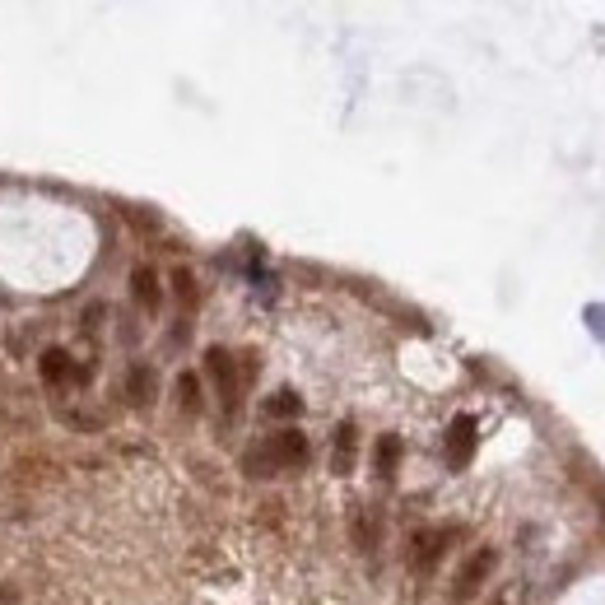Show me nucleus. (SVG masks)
Masks as SVG:
<instances>
[{
  "label": "nucleus",
  "instance_id": "nucleus-1",
  "mask_svg": "<svg viewBox=\"0 0 605 605\" xmlns=\"http://www.w3.org/2000/svg\"><path fill=\"white\" fill-rule=\"evenodd\" d=\"M308 461V438L298 429H280V433H270L261 447H252L247 452V475H275L284 471V466H303Z\"/></svg>",
  "mask_w": 605,
  "mask_h": 605
},
{
  "label": "nucleus",
  "instance_id": "nucleus-2",
  "mask_svg": "<svg viewBox=\"0 0 605 605\" xmlns=\"http://www.w3.org/2000/svg\"><path fill=\"white\" fill-rule=\"evenodd\" d=\"M205 373H210V382H215V391H219V401H224V410H238V391H242V382H238V363H233V354L229 350H205Z\"/></svg>",
  "mask_w": 605,
  "mask_h": 605
},
{
  "label": "nucleus",
  "instance_id": "nucleus-3",
  "mask_svg": "<svg viewBox=\"0 0 605 605\" xmlns=\"http://www.w3.org/2000/svg\"><path fill=\"white\" fill-rule=\"evenodd\" d=\"M475 443H480V433H475V419L471 415H457L452 419V429H447V466L452 471H466L475 457Z\"/></svg>",
  "mask_w": 605,
  "mask_h": 605
},
{
  "label": "nucleus",
  "instance_id": "nucleus-4",
  "mask_svg": "<svg viewBox=\"0 0 605 605\" xmlns=\"http://www.w3.org/2000/svg\"><path fill=\"white\" fill-rule=\"evenodd\" d=\"M494 564H498V554L494 550H480V554H471L466 559V568L457 573V596H475V587H480L489 573H494Z\"/></svg>",
  "mask_w": 605,
  "mask_h": 605
},
{
  "label": "nucleus",
  "instance_id": "nucleus-5",
  "mask_svg": "<svg viewBox=\"0 0 605 605\" xmlns=\"http://www.w3.org/2000/svg\"><path fill=\"white\" fill-rule=\"evenodd\" d=\"M131 294H135V303H140L145 312H159V298H163L159 294V275H154L149 266H140L131 275Z\"/></svg>",
  "mask_w": 605,
  "mask_h": 605
},
{
  "label": "nucleus",
  "instance_id": "nucleus-6",
  "mask_svg": "<svg viewBox=\"0 0 605 605\" xmlns=\"http://www.w3.org/2000/svg\"><path fill=\"white\" fill-rule=\"evenodd\" d=\"M354 452H359V429H354V424H340V429H336V457H331L336 475L354 471Z\"/></svg>",
  "mask_w": 605,
  "mask_h": 605
},
{
  "label": "nucleus",
  "instance_id": "nucleus-7",
  "mask_svg": "<svg viewBox=\"0 0 605 605\" xmlns=\"http://www.w3.org/2000/svg\"><path fill=\"white\" fill-rule=\"evenodd\" d=\"M447 550V531H419L415 536V564L419 568H433V559Z\"/></svg>",
  "mask_w": 605,
  "mask_h": 605
},
{
  "label": "nucleus",
  "instance_id": "nucleus-8",
  "mask_svg": "<svg viewBox=\"0 0 605 605\" xmlns=\"http://www.w3.org/2000/svg\"><path fill=\"white\" fill-rule=\"evenodd\" d=\"M126 391H131L135 405H154V373H149V368H131V377H126Z\"/></svg>",
  "mask_w": 605,
  "mask_h": 605
},
{
  "label": "nucleus",
  "instance_id": "nucleus-9",
  "mask_svg": "<svg viewBox=\"0 0 605 605\" xmlns=\"http://www.w3.org/2000/svg\"><path fill=\"white\" fill-rule=\"evenodd\" d=\"M42 377H47V382H66V377H75V368H70V354H61V350H47L42 354Z\"/></svg>",
  "mask_w": 605,
  "mask_h": 605
},
{
  "label": "nucleus",
  "instance_id": "nucleus-10",
  "mask_svg": "<svg viewBox=\"0 0 605 605\" xmlns=\"http://www.w3.org/2000/svg\"><path fill=\"white\" fill-rule=\"evenodd\" d=\"M396 457H401V443H396V438L387 433V438L377 443V452H373V466H377V475H382V480L396 471Z\"/></svg>",
  "mask_w": 605,
  "mask_h": 605
},
{
  "label": "nucleus",
  "instance_id": "nucleus-11",
  "mask_svg": "<svg viewBox=\"0 0 605 605\" xmlns=\"http://www.w3.org/2000/svg\"><path fill=\"white\" fill-rule=\"evenodd\" d=\"M298 410H303V401H298L294 391H275V396L266 401V415L270 419H294Z\"/></svg>",
  "mask_w": 605,
  "mask_h": 605
},
{
  "label": "nucleus",
  "instance_id": "nucleus-12",
  "mask_svg": "<svg viewBox=\"0 0 605 605\" xmlns=\"http://www.w3.org/2000/svg\"><path fill=\"white\" fill-rule=\"evenodd\" d=\"M177 401H182V410H187V415H196V410H201V382H196V373L177 377Z\"/></svg>",
  "mask_w": 605,
  "mask_h": 605
},
{
  "label": "nucleus",
  "instance_id": "nucleus-13",
  "mask_svg": "<svg viewBox=\"0 0 605 605\" xmlns=\"http://www.w3.org/2000/svg\"><path fill=\"white\" fill-rule=\"evenodd\" d=\"M173 294H177V303H182V308H196V280H191V270H177L173 275Z\"/></svg>",
  "mask_w": 605,
  "mask_h": 605
},
{
  "label": "nucleus",
  "instance_id": "nucleus-14",
  "mask_svg": "<svg viewBox=\"0 0 605 605\" xmlns=\"http://www.w3.org/2000/svg\"><path fill=\"white\" fill-rule=\"evenodd\" d=\"M494 605H503V601H494Z\"/></svg>",
  "mask_w": 605,
  "mask_h": 605
}]
</instances>
